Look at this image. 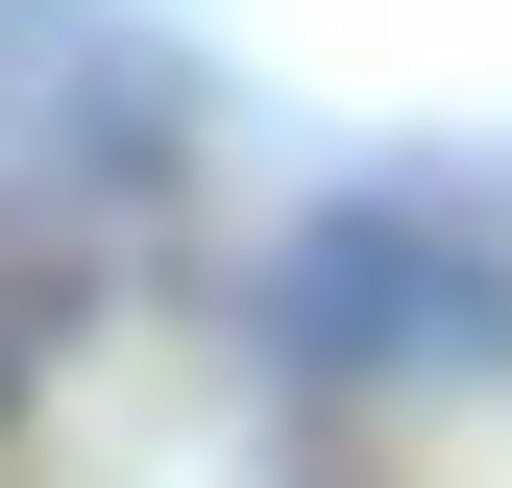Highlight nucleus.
<instances>
[{
	"label": "nucleus",
	"instance_id": "obj_1",
	"mask_svg": "<svg viewBox=\"0 0 512 488\" xmlns=\"http://www.w3.org/2000/svg\"><path fill=\"white\" fill-rule=\"evenodd\" d=\"M269 318H293V342H342V366H366V318H415V366H488V342H512V293H488V269H439V244H391V220H342V244H293Z\"/></svg>",
	"mask_w": 512,
	"mask_h": 488
}]
</instances>
